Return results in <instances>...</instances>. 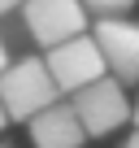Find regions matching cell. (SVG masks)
<instances>
[{
	"mask_svg": "<svg viewBox=\"0 0 139 148\" xmlns=\"http://www.w3.org/2000/svg\"><path fill=\"white\" fill-rule=\"evenodd\" d=\"M0 100H5L9 118H18V122H31L35 113H44L48 105H57L61 92L52 83L44 57H18V61H9V70L0 74Z\"/></svg>",
	"mask_w": 139,
	"mask_h": 148,
	"instance_id": "1",
	"label": "cell"
},
{
	"mask_svg": "<svg viewBox=\"0 0 139 148\" xmlns=\"http://www.w3.org/2000/svg\"><path fill=\"white\" fill-rule=\"evenodd\" d=\"M70 109H74V118L83 122L87 139H104V135H113V131H122L130 122L126 83L109 79V74L96 79V83H87L83 92H74V96H70Z\"/></svg>",
	"mask_w": 139,
	"mask_h": 148,
	"instance_id": "2",
	"label": "cell"
},
{
	"mask_svg": "<svg viewBox=\"0 0 139 148\" xmlns=\"http://www.w3.org/2000/svg\"><path fill=\"white\" fill-rule=\"evenodd\" d=\"M22 26L48 52L74 35H87L91 18L83 9V0H22Z\"/></svg>",
	"mask_w": 139,
	"mask_h": 148,
	"instance_id": "3",
	"label": "cell"
},
{
	"mask_svg": "<svg viewBox=\"0 0 139 148\" xmlns=\"http://www.w3.org/2000/svg\"><path fill=\"white\" fill-rule=\"evenodd\" d=\"M44 65H48V74H52V83H57L61 96H74L87 83H96V79L109 74L104 70V57H100V44L91 35H74V39L48 48L44 52Z\"/></svg>",
	"mask_w": 139,
	"mask_h": 148,
	"instance_id": "4",
	"label": "cell"
},
{
	"mask_svg": "<svg viewBox=\"0 0 139 148\" xmlns=\"http://www.w3.org/2000/svg\"><path fill=\"white\" fill-rule=\"evenodd\" d=\"M104 70L117 83H139V18H100L91 26Z\"/></svg>",
	"mask_w": 139,
	"mask_h": 148,
	"instance_id": "5",
	"label": "cell"
},
{
	"mask_svg": "<svg viewBox=\"0 0 139 148\" xmlns=\"http://www.w3.org/2000/svg\"><path fill=\"white\" fill-rule=\"evenodd\" d=\"M26 131H31V144H35V148H83V144H87V131H83V122L74 118L70 100H57V105H48L44 113H35V118L26 122Z\"/></svg>",
	"mask_w": 139,
	"mask_h": 148,
	"instance_id": "6",
	"label": "cell"
},
{
	"mask_svg": "<svg viewBox=\"0 0 139 148\" xmlns=\"http://www.w3.org/2000/svg\"><path fill=\"white\" fill-rule=\"evenodd\" d=\"M83 9H87V18H130V9H135V0H83Z\"/></svg>",
	"mask_w": 139,
	"mask_h": 148,
	"instance_id": "7",
	"label": "cell"
},
{
	"mask_svg": "<svg viewBox=\"0 0 139 148\" xmlns=\"http://www.w3.org/2000/svg\"><path fill=\"white\" fill-rule=\"evenodd\" d=\"M9 61H13V57H9V44H5V35H0V74L9 70Z\"/></svg>",
	"mask_w": 139,
	"mask_h": 148,
	"instance_id": "8",
	"label": "cell"
},
{
	"mask_svg": "<svg viewBox=\"0 0 139 148\" xmlns=\"http://www.w3.org/2000/svg\"><path fill=\"white\" fill-rule=\"evenodd\" d=\"M13 9H22V0H0V18H5V13H13Z\"/></svg>",
	"mask_w": 139,
	"mask_h": 148,
	"instance_id": "9",
	"label": "cell"
},
{
	"mask_svg": "<svg viewBox=\"0 0 139 148\" xmlns=\"http://www.w3.org/2000/svg\"><path fill=\"white\" fill-rule=\"evenodd\" d=\"M9 122H13V118H9V109H5V100H0V131H5Z\"/></svg>",
	"mask_w": 139,
	"mask_h": 148,
	"instance_id": "10",
	"label": "cell"
},
{
	"mask_svg": "<svg viewBox=\"0 0 139 148\" xmlns=\"http://www.w3.org/2000/svg\"><path fill=\"white\" fill-rule=\"evenodd\" d=\"M130 122H135V131H139V96H135V109H130Z\"/></svg>",
	"mask_w": 139,
	"mask_h": 148,
	"instance_id": "11",
	"label": "cell"
},
{
	"mask_svg": "<svg viewBox=\"0 0 139 148\" xmlns=\"http://www.w3.org/2000/svg\"><path fill=\"white\" fill-rule=\"evenodd\" d=\"M122 148H139V131H135V135H130V139H126Z\"/></svg>",
	"mask_w": 139,
	"mask_h": 148,
	"instance_id": "12",
	"label": "cell"
},
{
	"mask_svg": "<svg viewBox=\"0 0 139 148\" xmlns=\"http://www.w3.org/2000/svg\"><path fill=\"white\" fill-rule=\"evenodd\" d=\"M0 148H9V144H0Z\"/></svg>",
	"mask_w": 139,
	"mask_h": 148,
	"instance_id": "13",
	"label": "cell"
}]
</instances>
